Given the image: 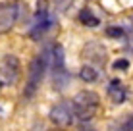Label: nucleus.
<instances>
[{"label":"nucleus","mask_w":133,"mask_h":131,"mask_svg":"<svg viewBox=\"0 0 133 131\" xmlns=\"http://www.w3.org/2000/svg\"><path fill=\"white\" fill-rule=\"evenodd\" d=\"M71 104H73V114H75L77 120L89 121L98 110L100 96L95 91H81V93L75 94V98H73Z\"/></svg>","instance_id":"obj_1"},{"label":"nucleus","mask_w":133,"mask_h":131,"mask_svg":"<svg viewBox=\"0 0 133 131\" xmlns=\"http://www.w3.org/2000/svg\"><path fill=\"white\" fill-rule=\"evenodd\" d=\"M48 64H50V62H48V58L44 56V54H41V56H37V58L31 60L29 75H27V85L23 89V96L31 98L37 93V89L41 87V81H43V77H44V71H46Z\"/></svg>","instance_id":"obj_2"},{"label":"nucleus","mask_w":133,"mask_h":131,"mask_svg":"<svg viewBox=\"0 0 133 131\" xmlns=\"http://www.w3.org/2000/svg\"><path fill=\"white\" fill-rule=\"evenodd\" d=\"M19 19V6L16 2L0 4V35L8 33Z\"/></svg>","instance_id":"obj_3"},{"label":"nucleus","mask_w":133,"mask_h":131,"mask_svg":"<svg viewBox=\"0 0 133 131\" xmlns=\"http://www.w3.org/2000/svg\"><path fill=\"white\" fill-rule=\"evenodd\" d=\"M0 75L2 81L8 85H16L19 79V60L14 54H6L0 62Z\"/></svg>","instance_id":"obj_4"},{"label":"nucleus","mask_w":133,"mask_h":131,"mask_svg":"<svg viewBox=\"0 0 133 131\" xmlns=\"http://www.w3.org/2000/svg\"><path fill=\"white\" fill-rule=\"evenodd\" d=\"M73 118H75V114H73V104H70V102H60V104H56L50 110V121H52L54 125H58V127L71 125Z\"/></svg>","instance_id":"obj_5"},{"label":"nucleus","mask_w":133,"mask_h":131,"mask_svg":"<svg viewBox=\"0 0 133 131\" xmlns=\"http://www.w3.org/2000/svg\"><path fill=\"white\" fill-rule=\"evenodd\" d=\"M125 94H127L125 89H123V85H122L118 79H114L112 83L108 85V96H110V100H112L114 104H123Z\"/></svg>","instance_id":"obj_6"},{"label":"nucleus","mask_w":133,"mask_h":131,"mask_svg":"<svg viewBox=\"0 0 133 131\" xmlns=\"http://www.w3.org/2000/svg\"><path fill=\"white\" fill-rule=\"evenodd\" d=\"M50 27H52V21H50L48 17H41L39 23L31 29V39H33V40H39L41 37H44V35H46V31L50 29Z\"/></svg>","instance_id":"obj_7"},{"label":"nucleus","mask_w":133,"mask_h":131,"mask_svg":"<svg viewBox=\"0 0 133 131\" xmlns=\"http://www.w3.org/2000/svg\"><path fill=\"white\" fill-rule=\"evenodd\" d=\"M79 21L83 25H87V27H97L98 25V17L95 16L89 8H83V10L79 12Z\"/></svg>","instance_id":"obj_8"},{"label":"nucleus","mask_w":133,"mask_h":131,"mask_svg":"<svg viewBox=\"0 0 133 131\" xmlns=\"http://www.w3.org/2000/svg\"><path fill=\"white\" fill-rule=\"evenodd\" d=\"M68 83H70V73H68L66 70H58V71H54V87H56L58 91L66 89V87H68Z\"/></svg>","instance_id":"obj_9"},{"label":"nucleus","mask_w":133,"mask_h":131,"mask_svg":"<svg viewBox=\"0 0 133 131\" xmlns=\"http://www.w3.org/2000/svg\"><path fill=\"white\" fill-rule=\"evenodd\" d=\"M79 77L87 81V83H95V81L98 79V71L95 70L93 66H89V64H85L83 67H81V71H79Z\"/></svg>","instance_id":"obj_10"},{"label":"nucleus","mask_w":133,"mask_h":131,"mask_svg":"<svg viewBox=\"0 0 133 131\" xmlns=\"http://www.w3.org/2000/svg\"><path fill=\"white\" fill-rule=\"evenodd\" d=\"M46 8H48V0H37V19L46 17Z\"/></svg>","instance_id":"obj_11"},{"label":"nucleus","mask_w":133,"mask_h":131,"mask_svg":"<svg viewBox=\"0 0 133 131\" xmlns=\"http://www.w3.org/2000/svg\"><path fill=\"white\" fill-rule=\"evenodd\" d=\"M106 35H108V37L110 39H122L123 37V29H122V27H108V29H106Z\"/></svg>","instance_id":"obj_12"},{"label":"nucleus","mask_w":133,"mask_h":131,"mask_svg":"<svg viewBox=\"0 0 133 131\" xmlns=\"http://www.w3.org/2000/svg\"><path fill=\"white\" fill-rule=\"evenodd\" d=\"M112 67H114V70H120V71H125V70H129V62H127L125 60V58H120V60H116V62H114V64H112Z\"/></svg>","instance_id":"obj_13"},{"label":"nucleus","mask_w":133,"mask_h":131,"mask_svg":"<svg viewBox=\"0 0 133 131\" xmlns=\"http://www.w3.org/2000/svg\"><path fill=\"white\" fill-rule=\"evenodd\" d=\"M70 4H71V0H56V8H58V10H68V6H70Z\"/></svg>","instance_id":"obj_14"},{"label":"nucleus","mask_w":133,"mask_h":131,"mask_svg":"<svg viewBox=\"0 0 133 131\" xmlns=\"http://www.w3.org/2000/svg\"><path fill=\"white\" fill-rule=\"evenodd\" d=\"M127 46H129V50H133V33H131V37H129V44H127Z\"/></svg>","instance_id":"obj_15"},{"label":"nucleus","mask_w":133,"mask_h":131,"mask_svg":"<svg viewBox=\"0 0 133 131\" xmlns=\"http://www.w3.org/2000/svg\"><path fill=\"white\" fill-rule=\"evenodd\" d=\"M2 83H4V81H2V79H0V87H2Z\"/></svg>","instance_id":"obj_16"},{"label":"nucleus","mask_w":133,"mask_h":131,"mask_svg":"<svg viewBox=\"0 0 133 131\" xmlns=\"http://www.w3.org/2000/svg\"><path fill=\"white\" fill-rule=\"evenodd\" d=\"M0 116H2V108H0Z\"/></svg>","instance_id":"obj_17"},{"label":"nucleus","mask_w":133,"mask_h":131,"mask_svg":"<svg viewBox=\"0 0 133 131\" xmlns=\"http://www.w3.org/2000/svg\"><path fill=\"white\" fill-rule=\"evenodd\" d=\"M54 131H60V129H54Z\"/></svg>","instance_id":"obj_18"}]
</instances>
